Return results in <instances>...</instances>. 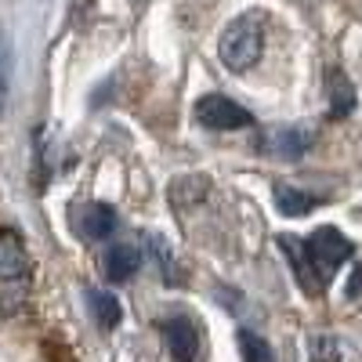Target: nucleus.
Wrapping results in <instances>:
<instances>
[{
	"label": "nucleus",
	"mask_w": 362,
	"mask_h": 362,
	"mask_svg": "<svg viewBox=\"0 0 362 362\" xmlns=\"http://www.w3.org/2000/svg\"><path fill=\"white\" fill-rule=\"evenodd\" d=\"M29 286H33V264L22 247V239L0 228V312L15 315L25 308Z\"/></svg>",
	"instance_id": "f257e3e1"
},
{
	"label": "nucleus",
	"mask_w": 362,
	"mask_h": 362,
	"mask_svg": "<svg viewBox=\"0 0 362 362\" xmlns=\"http://www.w3.org/2000/svg\"><path fill=\"white\" fill-rule=\"evenodd\" d=\"M261 47H264V33H261V22L250 18V15H239L225 25V33L218 40V54L221 62L232 69V73H247L257 66L261 58Z\"/></svg>",
	"instance_id": "f03ea898"
},
{
	"label": "nucleus",
	"mask_w": 362,
	"mask_h": 362,
	"mask_svg": "<svg viewBox=\"0 0 362 362\" xmlns=\"http://www.w3.org/2000/svg\"><path fill=\"white\" fill-rule=\"evenodd\" d=\"M305 247H308V254H312V261H315V268H319V276H322L326 283H329V276H334L344 261H351V254H355L351 239L341 235L337 228H329V225L315 228V232L305 239Z\"/></svg>",
	"instance_id": "7ed1b4c3"
},
{
	"label": "nucleus",
	"mask_w": 362,
	"mask_h": 362,
	"mask_svg": "<svg viewBox=\"0 0 362 362\" xmlns=\"http://www.w3.org/2000/svg\"><path fill=\"white\" fill-rule=\"evenodd\" d=\"M196 119H199V127L206 131H239V127H250V112L225 98V95H203L196 102Z\"/></svg>",
	"instance_id": "20e7f679"
},
{
	"label": "nucleus",
	"mask_w": 362,
	"mask_h": 362,
	"mask_svg": "<svg viewBox=\"0 0 362 362\" xmlns=\"http://www.w3.org/2000/svg\"><path fill=\"white\" fill-rule=\"evenodd\" d=\"M279 247L286 250V257H290V264H293V272H297V283H300V290L305 293H322L329 283L319 276V268H315V261H312V254H308V247H305V239H293V235H279Z\"/></svg>",
	"instance_id": "39448f33"
},
{
	"label": "nucleus",
	"mask_w": 362,
	"mask_h": 362,
	"mask_svg": "<svg viewBox=\"0 0 362 362\" xmlns=\"http://www.w3.org/2000/svg\"><path fill=\"white\" fill-rule=\"evenodd\" d=\"M163 341H167V348H170V355L177 362H196V355H199V329H196L192 319H185V315L167 319L163 322Z\"/></svg>",
	"instance_id": "423d86ee"
},
{
	"label": "nucleus",
	"mask_w": 362,
	"mask_h": 362,
	"mask_svg": "<svg viewBox=\"0 0 362 362\" xmlns=\"http://www.w3.org/2000/svg\"><path fill=\"white\" fill-rule=\"evenodd\" d=\"M312 148V131L308 127H276L264 134V153L283 156V160H300Z\"/></svg>",
	"instance_id": "0eeeda50"
},
{
	"label": "nucleus",
	"mask_w": 362,
	"mask_h": 362,
	"mask_svg": "<svg viewBox=\"0 0 362 362\" xmlns=\"http://www.w3.org/2000/svg\"><path fill=\"white\" fill-rule=\"evenodd\" d=\"M138 264H141V250H138L134 243H116V247H109L105 257H102L105 279H112V283H127L134 272H138Z\"/></svg>",
	"instance_id": "6e6552de"
},
{
	"label": "nucleus",
	"mask_w": 362,
	"mask_h": 362,
	"mask_svg": "<svg viewBox=\"0 0 362 362\" xmlns=\"http://www.w3.org/2000/svg\"><path fill=\"white\" fill-rule=\"evenodd\" d=\"M76 225L87 239H105L116 232V210L109 203H87V206H80Z\"/></svg>",
	"instance_id": "1a4fd4ad"
},
{
	"label": "nucleus",
	"mask_w": 362,
	"mask_h": 362,
	"mask_svg": "<svg viewBox=\"0 0 362 362\" xmlns=\"http://www.w3.org/2000/svg\"><path fill=\"white\" fill-rule=\"evenodd\" d=\"M87 305H90V315L102 329H116L119 319H124V308H119V300L105 290H87Z\"/></svg>",
	"instance_id": "9d476101"
},
{
	"label": "nucleus",
	"mask_w": 362,
	"mask_h": 362,
	"mask_svg": "<svg viewBox=\"0 0 362 362\" xmlns=\"http://www.w3.org/2000/svg\"><path fill=\"white\" fill-rule=\"evenodd\" d=\"M276 206H279V214H286V218H305V214H312V210L319 206V199L293 189V185H276Z\"/></svg>",
	"instance_id": "9b49d317"
},
{
	"label": "nucleus",
	"mask_w": 362,
	"mask_h": 362,
	"mask_svg": "<svg viewBox=\"0 0 362 362\" xmlns=\"http://www.w3.org/2000/svg\"><path fill=\"white\" fill-rule=\"evenodd\" d=\"M329 116L334 119H344L351 109H355V87L348 83L344 73H334V80H329Z\"/></svg>",
	"instance_id": "f8f14e48"
},
{
	"label": "nucleus",
	"mask_w": 362,
	"mask_h": 362,
	"mask_svg": "<svg viewBox=\"0 0 362 362\" xmlns=\"http://www.w3.org/2000/svg\"><path fill=\"white\" fill-rule=\"evenodd\" d=\"M239 351H243V362H276L268 341L257 337L254 329H239Z\"/></svg>",
	"instance_id": "ddd939ff"
},
{
	"label": "nucleus",
	"mask_w": 362,
	"mask_h": 362,
	"mask_svg": "<svg viewBox=\"0 0 362 362\" xmlns=\"http://www.w3.org/2000/svg\"><path fill=\"white\" fill-rule=\"evenodd\" d=\"M358 290H362V264H358V268L351 272V286H348V297H355Z\"/></svg>",
	"instance_id": "4468645a"
},
{
	"label": "nucleus",
	"mask_w": 362,
	"mask_h": 362,
	"mask_svg": "<svg viewBox=\"0 0 362 362\" xmlns=\"http://www.w3.org/2000/svg\"><path fill=\"white\" fill-rule=\"evenodd\" d=\"M4 102H8V76H0V112H4Z\"/></svg>",
	"instance_id": "2eb2a0df"
}]
</instances>
